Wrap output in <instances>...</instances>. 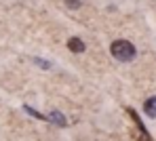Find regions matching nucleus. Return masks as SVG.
Here are the masks:
<instances>
[{
    "label": "nucleus",
    "mask_w": 156,
    "mask_h": 141,
    "mask_svg": "<svg viewBox=\"0 0 156 141\" xmlns=\"http://www.w3.org/2000/svg\"><path fill=\"white\" fill-rule=\"evenodd\" d=\"M49 120H53L57 126H66V118H63V114H61V112H51Z\"/></svg>",
    "instance_id": "obj_4"
},
{
    "label": "nucleus",
    "mask_w": 156,
    "mask_h": 141,
    "mask_svg": "<svg viewBox=\"0 0 156 141\" xmlns=\"http://www.w3.org/2000/svg\"><path fill=\"white\" fill-rule=\"evenodd\" d=\"M137 141H150V137H148V133H146V135H141V137H139Z\"/></svg>",
    "instance_id": "obj_6"
},
{
    "label": "nucleus",
    "mask_w": 156,
    "mask_h": 141,
    "mask_svg": "<svg viewBox=\"0 0 156 141\" xmlns=\"http://www.w3.org/2000/svg\"><path fill=\"white\" fill-rule=\"evenodd\" d=\"M110 51H112V55L116 57L118 61H131L135 57V46L131 44L129 40H114Z\"/></svg>",
    "instance_id": "obj_1"
},
{
    "label": "nucleus",
    "mask_w": 156,
    "mask_h": 141,
    "mask_svg": "<svg viewBox=\"0 0 156 141\" xmlns=\"http://www.w3.org/2000/svg\"><path fill=\"white\" fill-rule=\"evenodd\" d=\"M144 110H146V114H148L150 118H156V97H150V99L146 101Z\"/></svg>",
    "instance_id": "obj_3"
},
{
    "label": "nucleus",
    "mask_w": 156,
    "mask_h": 141,
    "mask_svg": "<svg viewBox=\"0 0 156 141\" xmlns=\"http://www.w3.org/2000/svg\"><path fill=\"white\" fill-rule=\"evenodd\" d=\"M68 49H70L72 53H82L87 46H84V42H82L80 38H70V40H68Z\"/></svg>",
    "instance_id": "obj_2"
},
{
    "label": "nucleus",
    "mask_w": 156,
    "mask_h": 141,
    "mask_svg": "<svg viewBox=\"0 0 156 141\" xmlns=\"http://www.w3.org/2000/svg\"><path fill=\"white\" fill-rule=\"evenodd\" d=\"M66 4H68L70 9H78V6H80V0H66Z\"/></svg>",
    "instance_id": "obj_5"
}]
</instances>
